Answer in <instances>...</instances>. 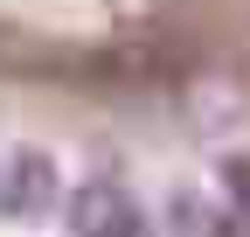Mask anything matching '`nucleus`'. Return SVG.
I'll list each match as a JSON object with an SVG mask.
<instances>
[{"instance_id":"39448f33","label":"nucleus","mask_w":250,"mask_h":237,"mask_svg":"<svg viewBox=\"0 0 250 237\" xmlns=\"http://www.w3.org/2000/svg\"><path fill=\"white\" fill-rule=\"evenodd\" d=\"M125 237H160V230H153V223H146V216H139V223H132V230H125Z\"/></svg>"},{"instance_id":"7ed1b4c3","label":"nucleus","mask_w":250,"mask_h":237,"mask_svg":"<svg viewBox=\"0 0 250 237\" xmlns=\"http://www.w3.org/2000/svg\"><path fill=\"white\" fill-rule=\"evenodd\" d=\"M174 237H208V210H202V195H174Z\"/></svg>"},{"instance_id":"f03ea898","label":"nucleus","mask_w":250,"mask_h":237,"mask_svg":"<svg viewBox=\"0 0 250 237\" xmlns=\"http://www.w3.org/2000/svg\"><path fill=\"white\" fill-rule=\"evenodd\" d=\"M62 223H70V237H125L139 223V210L118 182H77L62 195Z\"/></svg>"},{"instance_id":"f257e3e1","label":"nucleus","mask_w":250,"mask_h":237,"mask_svg":"<svg viewBox=\"0 0 250 237\" xmlns=\"http://www.w3.org/2000/svg\"><path fill=\"white\" fill-rule=\"evenodd\" d=\"M62 202V182H56V161L42 146H7L0 154V216L14 223H35Z\"/></svg>"},{"instance_id":"20e7f679","label":"nucleus","mask_w":250,"mask_h":237,"mask_svg":"<svg viewBox=\"0 0 250 237\" xmlns=\"http://www.w3.org/2000/svg\"><path fill=\"white\" fill-rule=\"evenodd\" d=\"M229 189H236V216H243V230H250V167H229Z\"/></svg>"}]
</instances>
